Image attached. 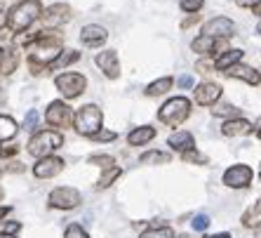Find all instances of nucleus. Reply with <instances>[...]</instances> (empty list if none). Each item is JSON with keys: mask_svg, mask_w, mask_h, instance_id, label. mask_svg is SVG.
Here are the masks:
<instances>
[{"mask_svg": "<svg viewBox=\"0 0 261 238\" xmlns=\"http://www.w3.org/2000/svg\"><path fill=\"white\" fill-rule=\"evenodd\" d=\"M191 113V102L186 97H174L170 99V102H165L163 109L158 111V118L165 123V125H172V128H176V125H181L186 118H189Z\"/></svg>", "mask_w": 261, "mask_h": 238, "instance_id": "obj_5", "label": "nucleus"}, {"mask_svg": "<svg viewBox=\"0 0 261 238\" xmlns=\"http://www.w3.org/2000/svg\"><path fill=\"white\" fill-rule=\"evenodd\" d=\"M198 19H200V14H191L189 19H186V21H184L181 24V29H189L191 24H198Z\"/></svg>", "mask_w": 261, "mask_h": 238, "instance_id": "obj_40", "label": "nucleus"}, {"mask_svg": "<svg viewBox=\"0 0 261 238\" xmlns=\"http://www.w3.org/2000/svg\"><path fill=\"white\" fill-rule=\"evenodd\" d=\"M17 153V147H10V149H0V156L3 158H7V156H14Z\"/></svg>", "mask_w": 261, "mask_h": 238, "instance_id": "obj_42", "label": "nucleus"}, {"mask_svg": "<svg viewBox=\"0 0 261 238\" xmlns=\"http://www.w3.org/2000/svg\"><path fill=\"white\" fill-rule=\"evenodd\" d=\"M221 132L226 137H240V134H249L252 132V123L245 121V118H233V121H226Z\"/></svg>", "mask_w": 261, "mask_h": 238, "instance_id": "obj_18", "label": "nucleus"}, {"mask_svg": "<svg viewBox=\"0 0 261 238\" xmlns=\"http://www.w3.org/2000/svg\"><path fill=\"white\" fill-rule=\"evenodd\" d=\"M92 139H94V141H113V139H116V132H109V130H99V132L92 134Z\"/></svg>", "mask_w": 261, "mask_h": 238, "instance_id": "obj_37", "label": "nucleus"}, {"mask_svg": "<svg viewBox=\"0 0 261 238\" xmlns=\"http://www.w3.org/2000/svg\"><path fill=\"white\" fill-rule=\"evenodd\" d=\"M7 26V10L0 5V29H5Z\"/></svg>", "mask_w": 261, "mask_h": 238, "instance_id": "obj_41", "label": "nucleus"}, {"mask_svg": "<svg viewBox=\"0 0 261 238\" xmlns=\"http://www.w3.org/2000/svg\"><path fill=\"white\" fill-rule=\"evenodd\" d=\"M17 134V123L10 116H0V139H12Z\"/></svg>", "mask_w": 261, "mask_h": 238, "instance_id": "obj_26", "label": "nucleus"}, {"mask_svg": "<svg viewBox=\"0 0 261 238\" xmlns=\"http://www.w3.org/2000/svg\"><path fill=\"white\" fill-rule=\"evenodd\" d=\"M219 97H221V85L217 83H202L195 87V102L200 106H214Z\"/></svg>", "mask_w": 261, "mask_h": 238, "instance_id": "obj_14", "label": "nucleus"}, {"mask_svg": "<svg viewBox=\"0 0 261 238\" xmlns=\"http://www.w3.org/2000/svg\"><path fill=\"white\" fill-rule=\"evenodd\" d=\"M55 85L57 90L64 94L66 99H73V97H78V94H83L87 87V80L85 76H80V74H61L55 78Z\"/></svg>", "mask_w": 261, "mask_h": 238, "instance_id": "obj_7", "label": "nucleus"}, {"mask_svg": "<svg viewBox=\"0 0 261 238\" xmlns=\"http://www.w3.org/2000/svg\"><path fill=\"white\" fill-rule=\"evenodd\" d=\"M3 196H5V191H3V186H0V201H3Z\"/></svg>", "mask_w": 261, "mask_h": 238, "instance_id": "obj_47", "label": "nucleus"}, {"mask_svg": "<svg viewBox=\"0 0 261 238\" xmlns=\"http://www.w3.org/2000/svg\"><path fill=\"white\" fill-rule=\"evenodd\" d=\"M73 123H75V130H78L83 137H92L94 132L101 130L103 113L97 104H87V106H83V109H78V113L73 116Z\"/></svg>", "mask_w": 261, "mask_h": 238, "instance_id": "obj_3", "label": "nucleus"}, {"mask_svg": "<svg viewBox=\"0 0 261 238\" xmlns=\"http://www.w3.org/2000/svg\"><path fill=\"white\" fill-rule=\"evenodd\" d=\"M97 66L103 71V76L111 80H116L120 76V59H118L116 50H106V52H99L97 55Z\"/></svg>", "mask_w": 261, "mask_h": 238, "instance_id": "obj_13", "label": "nucleus"}, {"mask_svg": "<svg viewBox=\"0 0 261 238\" xmlns=\"http://www.w3.org/2000/svg\"><path fill=\"white\" fill-rule=\"evenodd\" d=\"M38 121H40V116H38V111H29V113H26V118H24L26 130H33V128L38 125Z\"/></svg>", "mask_w": 261, "mask_h": 238, "instance_id": "obj_38", "label": "nucleus"}, {"mask_svg": "<svg viewBox=\"0 0 261 238\" xmlns=\"http://www.w3.org/2000/svg\"><path fill=\"white\" fill-rule=\"evenodd\" d=\"M64 147V137L59 132H52V130H43V132H38L31 137L29 141V153L31 156H36V158H45L49 156L52 151Z\"/></svg>", "mask_w": 261, "mask_h": 238, "instance_id": "obj_4", "label": "nucleus"}, {"mask_svg": "<svg viewBox=\"0 0 261 238\" xmlns=\"http://www.w3.org/2000/svg\"><path fill=\"white\" fill-rule=\"evenodd\" d=\"M73 113H71V106L64 104V102H52V104L47 106V111H45V121L49 123V125H55V128H66L68 123H71Z\"/></svg>", "mask_w": 261, "mask_h": 238, "instance_id": "obj_11", "label": "nucleus"}, {"mask_svg": "<svg viewBox=\"0 0 261 238\" xmlns=\"http://www.w3.org/2000/svg\"><path fill=\"white\" fill-rule=\"evenodd\" d=\"M17 52L14 50H3V61H0V74H5L10 76L17 68Z\"/></svg>", "mask_w": 261, "mask_h": 238, "instance_id": "obj_23", "label": "nucleus"}, {"mask_svg": "<svg viewBox=\"0 0 261 238\" xmlns=\"http://www.w3.org/2000/svg\"><path fill=\"white\" fill-rule=\"evenodd\" d=\"M153 137H155V128H151V125H141V128L132 130V132L127 134V141L132 144V147H144V144H148Z\"/></svg>", "mask_w": 261, "mask_h": 238, "instance_id": "obj_19", "label": "nucleus"}, {"mask_svg": "<svg viewBox=\"0 0 261 238\" xmlns=\"http://www.w3.org/2000/svg\"><path fill=\"white\" fill-rule=\"evenodd\" d=\"M252 179H254V172L249 165H233L224 172V184L231 189H245L252 184Z\"/></svg>", "mask_w": 261, "mask_h": 238, "instance_id": "obj_8", "label": "nucleus"}, {"mask_svg": "<svg viewBox=\"0 0 261 238\" xmlns=\"http://www.w3.org/2000/svg\"><path fill=\"white\" fill-rule=\"evenodd\" d=\"M202 5H205V0H181V10L191 14H198Z\"/></svg>", "mask_w": 261, "mask_h": 238, "instance_id": "obj_31", "label": "nucleus"}, {"mask_svg": "<svg viewBox=\"0 0 261 238\" xmlns=\"http://www.w3.org/2000/svg\"><path fill=\"white\" fill-rule=\"evenodd\" d=\"M167 144L172 147V151L186 153V151H191V149L195 147V139H193V134H191V132H186V130H179V132H174L170 139H167Z\"/></svg>", "mask_w": 261, "mask_h": 238, "instance_id": "obj_17", "label": "nucleus"}, {"mask_svg": "<svg viewBox=\"0 0 261 238\" xmlns=\"http://www.w3.org/2000/svg\"><path fill=\"white\" fill-rule=\"evenodd\" d=\"M191 47H193V52H198V55H212V52H217V50L221 47V43L214 40V38L200 36V38H195Z\"/></svg>", "mask_w": 261, "mask_h": 238, "instance_id": "obj_21", "label": "nucleus"}, {"mask_svg": "<svg viewBox=\"0 0 261 238\" xmlns=\"http://www.w3.org/2000/svg\"><path fill=\"white\" fill-rule=\"evenodd\" d=\"M90 163H94V165H99V168H101V170H109V168H113V163H116V160H113V156H99V153H94V156H90Z\"/></svg>", "mask_w": 261, "mask_h": 238, "instance_id": "obj_30", "label": "nucleus"}, {"mask_svg": "<svg viewBox=\"0 0 261 238\" xmlns=\"http://www.w3.org/2000/svg\"><path fill=\"white\" fill-rule=\"evenodd\" d=\"M61 45H64V40H61L59 33H45V31H40L36 36V40L31 45H26L29 47L31 64L47 68L55 61V57L61 52Z\"/></svg>", "mask_w": 261, "mask_h": 238, "instance_id": "obj_1", "label": "nucleus"}, {"mask_svg": "<svg viewBox=\"0 0 261 238\" xmlns=\"http://www.w3.org/2000/svg\"><path fill=\"white\" fill-rule=\"evenodd\" d=\"M43 14V5L40 0H21L19 5H14L10 12H7V26L14 31V33H24L26 29L36 24Z\"/></svg>", "mask_w": 261, "mask_h": 238, "instance_id": "obj_2", "label": "nucleus"}, {"mask_svg": "<svg viewBox=\"0 0 261 238\" xmlns=\"http://www.w3.org/2000/svg\"><path fill=\"white\" fill-rule=\"evenodd\" d=\"M43 17V24L49 26V29H57V26L66 24L68 19H71V7L66 3H55V5L45 7V12L40 14Z\"/></svg>", "mask_w": 261, "mask_h": 238, "instance_id": "obj_10", "label": "nucleus"}, {"mask_svg": "<svg viewBox=\"0 0 261 238\" xmlns=\"http://www.w3.org/2000/svg\"><path fill=\"white\" fill-rule=\"evenodd\" d=\"M0 61H3V47H0Z\"/></svg>", "mask_w": 261, "mask_h": 238, "instance_id": "obj_49", "label": "nucleus"}, {"mask_svg": "<svg viewBox=\"0 0 261 238\" xmlns=\"http://www.w3.org/2000/svg\"><path fill=\"white\" fill-rule=\"evenodd\" d=\"M5 90H3V87H0V106H3V104H5Z\"/></svg>", "mask_w": 261, "mask_h": 238, "instance_id": "obj_45", "label": "nucleus"}, {"mask_svg": "<svg viewBox=\"0 0 261 238\" xmlns=\"http://www.w3.org/2000/svg\"><path fill=\"white\" fill-rule=\"evenodd\" d=\"M172 83H174V80L172 78H160V80H153L151 85L146 87V94H148V97H158V94H165V92L170 90L172 87Z\"/></svg>", "mask_w": 261, "mask_h": 238, "instance_id": "obj_24", "label": "nucleus"}, {"mask_svg": "<svg viewBox=\"0 0 261 238\" xmlns=\"http://www.w3.org/2000/svg\"><path fill=\"white\" fill-rule=\"evenodd\" d=\"M236 3H238L240 7H254L259 0H236Z\"/></svg>", "mask_w": 261, "mask_h": 238, "instance_id": "obj_43", "label": "nucleus"}, {"mask_svg": "<svg viewBox=\"0 0 261 238\" xmlns=\"http://www.w3.org/2000/svg\"><path fill=\"white\" fill-rule=\"evenodd\" d=\"M66 238H90V236H87V231L80 224H71L66 229Z\"/></svg>", "mask_w": 261, "mask_h": 238, "instance_id": "obj_35", "label": "nucleus"}, {"mask_svg": "<svg viewBox=\"0 0 261 238\" xmlns=\"http://www.w3.org/2000/svg\"><path fill=\"white\" fill-rule=\"evenodd\" d=\"M259 215H261V203L256 201L254 205H252V208H249L247 212H245L243 224L247 226V229H249V226H254V229H256V226H259Z\"/></svg>", "mask_w": 261, "mask_h": 238, "instance_id": "obj_28", "label": "nucleus"}, {"mask_svg": "<svg viewBox=\"0 0 261 238\" xmlns=\"http://www.w3.org/2000/svg\"><path fill=\"white\" fill-rule=\"evenodd\" d=\"M139 163L141 165H158V163H170V156L167 153H163V151H146L144 156L139 158Z\"/></svg>", "mask_w": 261, "mask_h": 238, "instance_id": "obj_25", "label": "nucleus"}, {"mask_svg": "<svg viewBox=\"0 0 261 238\" xmlns=\"http://www.w3.org/2000/svg\"><path fill=\"white\" fill-rule=\"evenodd\" d=\"M78 59H80V52H75V50H66V52H59L47 68H64V66H68V64H73V61H78Z\"/></svg>", "mask_w": 261, "mask_h": 238, "instance_id": "obj_22", "label": "nucleus"}, {"mask_svg": "<svg viewBox=\"0 0 261 238\" xmlns=\"http://www.w3.org/2000/svg\"><path fill=\"white\" fill-rule=\"evenodd\" d=\"M184 160H189V163H207V156H202L200 151H195V149H191V151L184 153Z\"/></svg>", "mask_w": 261, "mask_h": 238, "instance_id": "obj_34", "label": "nucleus"}, {"mask_svg": "<svg viewBox=\"0 0 261 238\" xmlns=\"http://www.w3.org/2000/svg\"><path fill=\"white\" fill-rule=\"evenodd\" d=\"M240 59H243V50H226L224 55L214 61V68L226 71V68H231L233 64H240Z\"/></svg>", "mask_w": 261, "mask_h": 238, "instance_id": "obj_20", "label": "nucleus"}, {"mask_svg": "<svg viewBox=\"0 0 261 238\" xmlns=\"http://www.w3.org/2000/svg\"><path fill=\"white\" fill-rule=\"evenodd\" d=\"M120 175H122V170L118 168V165H113V168H109V170H106V172L101 175V179H99L97 186H99V189H109L111 184L116 182V179L120 177Z\"/></svg>", "mask_w": 261, "mask_h": 238, "instance_id": "obj_27", "label": "nucleus"}, {"mask_svg": "<svg viewBox=\"0 0 261 238\" xmlns=\"http://www.w3.org/2000/svg\"><path fill=\"white\" fill-rule=\"evenodd\" d=\"M61 170H64V160L57 158V156H45V158H40L33 165V175H36L38 179L57 177Z\"/></svg>", "mask_w": 261, "mask_h": 238, "instance_id": "obj_12", "label": "nucleus"}, {"mask_svg": "<svg viewBox=\"0 0 261 238\" xmlns=\"http://www.w3.org/2000/svg\"><path fill=\"white\" fill-rule=\"evenodd\" d=\"M202 36L214 38V40H219V38H231V36H236V24H233L228 17H214L202 26Z\"/></svg>", "mask_w": 261, "mask_h": 238, "instance_id": "obj_9", "label": "nucleus"}, {"mask_svg": "<svg viewBox=\"0 0 261 238\" xmlns=\"http://www.w3.org/2000/svg\"><path fill=\"white\" fill-rule=\"evenodd\" d=\"M191 226H193V231H205L207 226H210V217L207 215H195Z\"/></svg>", "mask_w": 261, "mask_h": 238, "instance_id": "obj_33", "label": "nucleus"}, {"mask_svg": "<svg viewBox=\"0 0 261 238\" xmlns=\"http://www.w3.org/2000/svg\"><path fill=\"white\" fill-rule=\"evenodd\" d=\"M228 78H238V80H245L249 85H259V74H256V68L252 66H245V64H233L231 68H226L224 71Z\"/></svg>", "mask_w": 261, "mask_h": 238, "instance_id": "obj_15", "label": "nucleus"}, {"mask_svg": "<svg viewBox=\"0 0 261 238\" xmlns=\"http://www.w3.org/2000/svg\"><path fill=\"white\" fill-rule=\"evenodd\" d=\"M80 40L85 45H90V47H94V45H101L103 40H106V29L99 24H87L83 26V31H80Z\"/></svg>", "mask_w": 261, "mask_h": 238, "instance_id": "obj_16", "label": "nucleus"}, {"mask_svg": "<svg viewBox=\"0 0 261 238\" xmlns=\"http://www.w3.org/2000/svg\"><path fill=\"white\" fill-rule=\"evenodd\" d=\"M139 238H174V231H172L170 226H153V229H146Z\"/></svg>", "mask_w": 261, "mask_h": 238, "instance_id": "obj_29", "label": "nucleus"}, {"mask_svg": "<svg viewBox=\"0 0 261 238\" xmlns=\"http://www.w3.org/2000/svg\"><path fill=\"white\" fill-rule=\"evenodd\" d=\"M214 116H233L238 118L240 116V109H233V106H217V109H212Z\"/></svg>", "mask_w": 261, "mask_h": 238, "instance_id": "obj_36", "label": "nucleus"}, {"mask_svg": "<svg viewBox=\"0 0 261 238\" xmlns=\"http://www.w3.org/2000/svg\"><path fill=\"white\" fill-rule=\"evenodd\" d=\"M47 203L57 210H73L83 203V196H80L78 189H73V186H59V189H55L49 194Z\"/></svg>", "mask_w": 261, "mask_h": 238, "instance_id": "obj_6", "label": "nucleus"}, {"mask_svg": "<svg viewBox=\"0 0 261 238\" xmlns=\"http://www.w3.org/2000/svg\"><path fill=\"white\" fill-rule=\"evenodd\" d=\"M181 238H189V236H181Z\"/></svg>", "mask_w": 261, "mask_h": 238, "instance_id": "obj_50", "label": "nucleus"}, {"mask_svg": "<svg viewBox=\"0 0 261 238\" xmlns=\"http://www.w3.org/2000/svg\"><path fill=\"white\" fill-rule=\"evenodd\" d=\"M179 85L181 87H193V76H181V78H179Z\"/></svg>", "mask_w": 261, "mask_h": 238, "instance_id": "obj_39", "label": "nucleus"}, {"mask_svg": "<svg viewBox=\"0 0 261 238\" xmlns=\"http://www.w3.org/2000/svg\"><path fill=\"white\" fill-rule=\"evenodd\" d=\"M10 210H12V208H0V220H5V217H7V212H10Z\"/></svg>", "mask_w": 261, "mask_h": 238, "instance_id": "obj_44", "label": "nucleus"}, {"mask_svg": "<svg viewBox=\"0 0 261 238\" xmlns=\"http://www.w3.org/2000/svg\"><path fill=\"white\" fill-rule=\"evenodd\" d=\"M0 238H14V236H3V233H0Z\"/></svg>", "mask_w": 261, "mask_h": 238, "instance_id": "obj_48", "label": "nucleus"}, {"mask_svg": "<svg viewBox=\"0 0 261 238\" xmlns=\"http://www.w3.org/2000/svg\"><path fill=\"white\" fill-rule=\"evenodd\" d=\"M19 229H21L19 222H0V233H3V236H14Z\"/></svg>", "mask_w": 261, "mask_h": 238, "instance_id": "obj_32", "label": "nucleus"}, {"mask_svg": "<svg viewBox=\"0 0 261 238\" xmlns=\"http://www.w3.org/2000/svg\"><path fill=\"white\" fill-rule=\"evenodd\" d=\"M207 238H231L228 233H217V236H207Z\"/></svg>", "mask_w": 261, "mask_h": 238, "instance_id": "obj_46", "label": "nucleus"}]
</instances>
